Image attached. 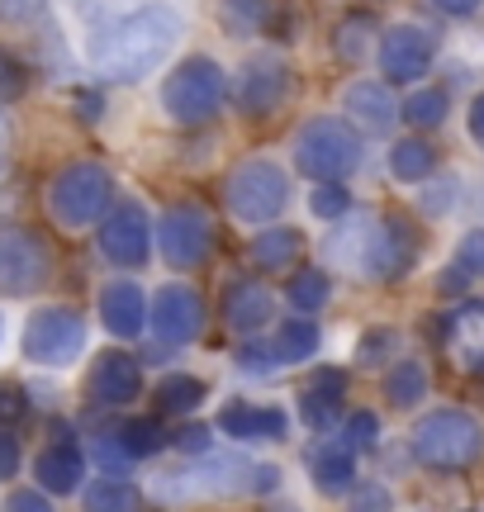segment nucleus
Instances as JSON below:
<instances>
[{"instance_id": "1", "label": "nucleus", "mask_w": 484, "mask_h": 512, "mask_svg": "<svg viewBox=\"0 0 484 512\" xmlns=\"http://www.w3.org/2000/svg\"><path fill=\"white\" fill-rule=\"evenodd\" d=\"M181 34H186V19L176 5H162V0L124 5L91 24L86 62L114 86H138L167 67V57L181 48Z\"/></svg>"}, {"instance_id": "2", "label": "nucleus", "mask_w": 484, "mask_h": 512, "mask_svg": "<svg viewBox=\"0 0 484 512\" xmlns=\"http://www.w3.org/2000/svg\"><path fill=\"white\" fill-rule=\"evenodd\" d=\"M323 256L361 280H399L418 261V233L399 214H342L323 242Z\"/></svg>"}, {"instance_id": "3", "label": "nucleus", "mask_w": 484, "mask_h": 512, "mask_svg": "<svg viewBox=\"0 0 484 512\" xmlns=\"http://www.w3.org/2000/svg\"><path fill=\"white\" fill-rule=\"evenodd\" d=\"M114 195V176L105 162H67L53 171V181L43 190V204H48V219L62 228V233H86L105 219Z\"/></svg>"}, {"instance_id": "4", "label": "nucleus", "mask_w": 484, "mask_h": 512, "mask_svg": "<svg viewBox=\"0 0 484 512\" xmlns=\"http://www.w3.org/2000/svg\"><path fill=\"white\" fill-rule=\"evenodd\" d=\"M413 456H418V465L442 470V475L470 470L484 456L480 418H470L466 408H437V413H428L413 427Z\"/></svg>"}, {"instance_id": "5", "label": "nucleus", "mask_w": 484, "mask_h": 512, "mask_svg": "<svg viewBox=\"0 0 484 512\" xmlns=\"http://www.w3.org/2000/svg\"><path fill=\"white\" fill-rule=\"evenodd\" d=\"M252 460L238 456V451H228V456H190V465L181 470H162V475L152 479V498H162V503H186V498H224V494H238L252 484Z\"/></svg>"}, {"instance_id": "6", "label": "nucleus", "mask_w": 484, "mask_h": 512, "mask_svg": "<svg viewBox=\"0 0 484 512\" xmlns=\"http://www.w3.org/2000/svg\"><path fill=\"white\" fill-rule=\"evenodd\" d=\"M19 351H24L29 366L67 370L86 351V318L76 309H67V304H43V309H34L24 318Z\"/></svg>"}, {"instance_id": "7", "label": "nucleus", "mask_w": 484, "mask_h": 512, "mask_svg": "<svg viewBox=\"0 0 484 512\" xmlns=\"http://www.w3.org/2000/svg\"><path fill=\"white\" fill-rule=\"evenodd\" d=\"M224 105V72L214 57H186L176 72L162 81V110L171 124H205Z\"/></svg>"}, {"instance_id": "8", "label": "nucleus", "mask_w": 484, "mask_h": 512, "mask_svg": "<svg viewBox=\"0 0 484 512\" xmlns=\"http://www.w3.org/2000/svg\"><path fill=\"white\" fill-rule=\"evenodd\" d=\"M361 162V138L342 119H309L295 138V166L309 181H347Z\"/></svg>"}, {"instance_id": "9", "label": "nucleus", "mask_w": 484, "mask_h": 512, "mask_svg": "<svg viewBox=\"0 0 484 512\" xmlns=\"http://www.w3.org/2000/svg\"><path fill=\"white\" fill-rule=\"evenodd\" d=\"M285 200H290V181H285V171L276 162L247 157L242 166H233V176H228V209H233L238 223H252V228L276 223Z\"/></svg>"}, {"instance_id": "10", "label": "nucleus", "mask_w": 484, "mask_h": 512, "mask_svg": "<svg viewBox=\"0 0 484 512\" xmlns=\"http://www.w3.org/2000/svg\"><path fill=\"white\" fill-rule=\"evenodd\" d=\"M53 280V247L34 228H0V299H29Z\"/></svg>"}, {"instance_id": "11", "label": "nucleus", "mask_w": 484, "mask_h": 512, "mask_svg": "<svg viewBox=\"0 0 484 512\" xmlns=\"http://www.w3.org/2000/svg\"><path fill=\"white\" fill-rule=\"evenodd\" d=\"M95 228H100V256H105L110 266H119V271L148 266L152 223H148V209L138 200H114Z\"/></svg>"}, {"instance_id": "12", "label": "nucleus", "mask_w": 484, "mask_h": 512, "mask_svg": "<svg viewBox=\"0 0 484 512\" xmlns=\"http://www.w3.org/2000/svg\"><path fill=\"white\" fill-rule=\"evenodd\" d=\"M157 242H162L167 266L190 271V266H205L209 247H214V223L200 204H171L157 223Z\"/></svg>"}, {"instance_id": "13", "label": "nucleus", "mask_w": 484, "mask_h": 512, "mask_svg": "<svg viewBox=\"0 0 484 512\" xmlns=\"http://www.w3.org/2000/svg\"><path fill=\"white\" fill-rule=\"evenodd\" d=\"M148 323L162 347H186L205 328V299L190 290V285H162V290L152 294Z\"/></svg>"}, {"instance_id": "14", "label": "nucleus", "mask_w": 484, "mask_h": 512, "mask_svg": "<svg viewBox=\"0 0 484 512\" xmlns=\"http://www.w3.org/2000/svg\"><path fill=\"white\" fill-rule=\"evenodd\" d=\"M432 57H437V34L423 29V24H394L390 34L380 38V72H385V81H399V86L423 81Z\"/></svg>"}, {"instance_id": "15", "label": "nucleus", "mask_w": 484, "mask_h": 512, "mask_svg": "<svg viewBox=\"0 0 484 512\" xmlns=\"http://www.w3.org/2000/svg\"><path fill=\"white\" fill-rule=\"evenodd\" d=\"M86 394L105 408H124L143 394V366L133 361L129 351H100L86 370Z\"/></svg>"}, {"instance_id": "16", "label": "nucleus", "mask_w": 484, "mask_h": 512, "mask_svg": "<svg viewBox=\"0 0 484 512\" xmlns=\"http://www.w3.org/2000/svg\"><path fill=\"white\" fill-rule=\"evenodd\" d=\"M86 460H91V451H81L72 437L48 441L34 460V484L48 489L53 498L81 494V489H86Z\"/></svg>"}, {"instance_id": "17", "label": "nucleus", "mask_w": 484, "mask_h": 512, "mask_svg": "<svg viewBox=\"0 0 484 512\" xmlns=\"http://www.w3.org/2000/svg\"><path fill=\"white\" fill-rule=\"evenodd\" d=\"M285 95H290V67L280 62V57H252L247 62V72H242V110L247 114H276L285 105Z\"/></svg>"}, {"instance_id": "18", "label": "nucleus", "mask_w": 484, "mask_h": 512, "mask_svg": "<svg viewBox=\"0 0 484 512\" xmlns=\"http://www.w3.org/2000/svg\"><path fill=\"white\" fill-rule=\"evenodd\" d=\"M100 323H105L110 337L133 342L138 332L148 328V294L138 290L133 280H110V285L100 290Z\"/></svg>"}, {"instance_id": "19", "label": "nucleus", "mask_w": 484, "mask_h": 512, "mask_svg": "<svg viewBox=\"0 0 484 512\" xmlns=\"http://www.w3.org/2000/svg\"><path fill=\"white\" fill-rule=\"evenodd\" d=\"M447 347L461 370L484 375V299L456 304V313L447 318Z\"/></svg>"}, {"instance_id": "20", "label": "nucleus", "mask_w": 484, "mask_h": 512, "mask_svg": "<svg viewBox=\"0 0 484 512\" xmlns=\"http://www.w3.org/2000/svg\"><path fill=\"white\" fill-rule=\"evenodd\" d=\"M271 309H276V299H271V290L261 285V280H233L224 294V323L238 337H252V332H261L266 323H271Z\"/></svg>"}, {"instance_id": "21", "label": "nucleus", "mask_w": 484, "mask_h": 512, "mask_svg": "<svg viewBox=\"0 0 484 512\" xmlns=\"http://www.w3.org/2000/svg\"><path fill=\"white\" fill-rule=\"evenodd\" d=\"M224 437L233 441H280L290 432V418L280 408H257V403H224L219 413Z\"/></svg>"}, {"instance_id": "22", "label": "nucleus", "mask_w": 484, "mask_h": 512, "mask_svg": "<svg viewBox=\"0 0 484 512\" xmlns=\"http://www.w3.org/2000/svg\"><path fill=\"white\" fill-rule=\"evenodd\" d=\"M342 110L352 114L356 124L366 128V133H390L394 119H399V105H394V95L380 86V81H352L347 95H342Z\"/></svg>"}, {"instance_id": "23", "label": "nucleus", "mask_w": 484, "mask_h": 512, "mask_svg": "<svg viewBox=\"0 0 484 512\" xmlns=\"http://www.w3.org/2000/svg\"><path fill=\"white\" fill-rule=\"evenodd\" d=\"M342 394H347V375H342V370H318L314 384L299 394V418L309 422L314 432H328V427H337Z\"/></svg>"}, {"instance_id": "24", "label": "nucleus", "mask_w": 484, "mask_h": 512, "mask_svg": "<svg viewBox=\"0 0 484 512\" xmlns=\"http://www.w3.org/2000/svg\"><path fill=\"white\" fill-rule=\"evenodd\" d=\"M309 475L323 494H347L356 484V451L337 437L333 446H314L309 451Z\"/></svg>"}, {"instance_id": "25", "label": "nucleus", "mask_w": 484, "mask_h": 512, "mask_svg": "<svg viewBox=\"0 0 484 512\" xmlns=\"http://www.w3.org/2000/svg\"><path fill=\"white\" fill-rule=\"evenodd\" d=\"M205 394H209L205 380H195L186 370H171L152 389V408H157V418H186V413H195L205 403Z\"/></svg>"}, {"instance_id": "26", "label": "nucleus", "mask_w": 484, "mask_h": 512, "mask_svg": "<svg viewBox=\"0 0 484 512\" xmlns=\"http://www.w3.org/2000/svg\"><path fill=\"white\" fill-rule=\"evenodd\" d=\"M304 252V238H299L295 228H261L257 238H252V261H257L261 271H290Z\"/></svg>"}, {"instance_id": "27", "label": "nucleus", "mask_w": 484, "mask_h": 512, "mask_svg": "<svg viewBox=\"0 0 484 512\" xmlns=\"http://www.w3.org/2000/svg\"><path fill=\"white\" fill-rule=\"evenodd\" d=\"M390 171L404 185L428 181L432 171H437V147L423 143V138H404V143H394L390 147Z\"/></svg>"}, {"instance_id": "28", "label": "nucleus", "mask_w": 484, "mask_h": 512, "mask_svg": "<svg viewBox=\"0 0 484 512\" xmlns=\"http://www.w3.org/2000/svg\"><path fill=\"white\" fill-rule=\"evenodd\" d=\"M81 503L91 512H129L143 503V494H138V484H129L124 475H105L81 489Z\"/></svg>"}, {"instance_id": "29", "label": "nucleus", "mask_w": 484, "mask_h": 512, "mask_svg": "<svg viewBox=\"0 0 484 512\" xmlns=\"http://www.w3.org/2000/svg\"><path fill=\"white\" fill-rule=\"evenodd\" d=\"M318 342H323V337H318V328L309 318H290V323L276 328V342H271V347H276L280 366H299V361H309L318 351Z\"/></svg>"}, {"instance_id": "30", "label": "nucleus", "mask_w": 484, "mask_h": 512, "mask_svg": "<svg viewBox=\"0 0 484 512\" xmlns=\"http://www.w3.org/2000/svg\"><path fill=\"white\" fill-rule=\"evenodd\" d=\"M385 399L394 408H418V403L428 399V370L418 366V361H399V366L385 375Z\"/></svg>"}, {"instance_id": "31", "label": "nucleus", "mask_w": 484, "mask_h": 512, "mask_svg": "<svg viewBox=\"0 0 484 512\" xmlns=\"http://www.w3.org/2000/svg\"><path fill=\"white\" fill-rule=\"evenodd\" d=\"M328 294H333V280H328V271L304 266V271L290 275V290H285V299L295 304V313H318L323 304H328Z\"/></svg>"}, {"instance_id": "32", "label": "nucleus", "mask_w": 484, "mask_h": 512, "mask_svg": "<svg viewBox=\"0 0 484 512\" xmlns=\"http://www.w3.org/2000/svg\"><path fill=\"white\" fill-rule=\"evenodd\" d=\"M219 19L233 38H252L271 19V0H219Z\"/></svg>"}, {"instance_id": "33", "label": "nucleus", "mask_w": 484, "mask_h": 512, "mask_svg": "<svg viewBox=\"0 0 484 512\" xmlns=\"http://www.w3.org/2000/svg\"><path fill=\"white\" fill-rule=\"evenodd\" d=\"M119 432V441L129 446V456L133 460H152V456H162L167 451V432H162V422L157 418H129V422H119L114 427Z\"/></svg>"}, {"instance_id": "34", "label": "nucleus", "mask_w": 484, "mask_h": 512, "mask_svg": "<svg viewBox=\"0 0 484 512\" xmlns=\"http://www.w3.org/2000/svg\"><path fill=\"white\" fill-rule=\"evenodd\" d=\"M91 460L95 465H100V470H105V475H129L133 465H138V460L129 456V446H124V441H119V432H95L91 437Z\"/></svg>"}, {"instance_id": "35", "label": "nucleus", "mask_w": 484, "mask_h": 512, "mask_svg": "<svg viewBox=\"0 0 484 512\" xmlns=\"http://www.w3.org/2000/svg\"><path fill=\"white\" fill-rule=\"evenodd\" d=\"M447 110H451L447 91H413L409 105H404V119H409L413 128H437L447 119Z\"/></svg>"}, {"instance_id": "36", "label": "nucleus", "mask_w": 484, "mask_h": 512, "mask_svg": "<svg viewBox=\"0 0 484 512\" xmlns=\"http://www.w3.org/2000/svg\"><path fill=\"white\" fill-rule=\"evenodd\" d=\"M309 209H314V219L337 223L342 214H352V190L342 181H323L314 195H309Z\"/></svg>"}, {"instance_id": "37", "label": "nucleus", "mask_w": 484, "mask_h": 512, "mask_svg": "<svg viewBox=\"0 0 484 512\" xmlns=\"http://www.w3.org/2000/svg\"><path fill=\"white\" fill-rule=\"evenodd\" d=\"M375 24L366 15H352L342 29H337V57H347V62H361V53H366V43H371Z\"/></svg>"}, {"instance_id": "38", "label": "nucleus", "mask_w": 484, "mask_h": 512, "mask_svg": "<svg viewBox=\"0 0 484 512\" xmlns=\"http://www.w3.org/2000/svg\"><path fill=\"white\" fill-rule=\"evenodd\" d=\"M342 441L352 446L356 456H361V451H371L375 441H380V418H375L371 408H361V413H352V418L342 422Z\"/></svg>"}, {"instance_id": "39", "label": "nucleus", "mask_w": 484, "mask_h": 512, "mask_svg": "<svg viewBox=\"0 0 484 512\" xmlns=\"http://www.w3.org/2000/svg\"><path fill=\"white\" fill-rule=\"evenodd\" d=\"M29 413H34L29 389H24L19 380H0V427H19Z\"/></svg>"}, {"instance_id": "40", "label": "nucleus", "mask_w": 484, "mask_h": 512, "mask_svg": "<svg viewBox=\"0 0 484 512\" xmlns=\"http://www.w3.org/2000/svg\"><path fill=\"white\" fill-rule=\"evenodd\" d=\"M48 15V0H0V29H29Z\"/></svg>"}, {"instance_id": "41", "label": "nucleus", "mask_w": 484, "mask_h": 512, "mask_svg": "<svg viewBox=\"0 0 484 512\" xmlns=\"http://www.w3.org/2000/svg\"><path fill=\"white\" fill-rule=\"evenodd\" d=\"M394 342H399V332L394 328H371L366 337H361V347H356V366H375V361H385L394 351Z\"/></svg>"}, {"instance_id": "42", "label": "nucleus", "mask_w": 484, "mask_h": 512, "mask_svg": "<svg viewBox=\"0 0 484 512\" xmlns=\"http://www.w3.org/2000/svg\"><path fill=\"white\" fill-rule=\"evenodd\" d=\"M24 86H29V72H24V62L0 48V105H5V100H19V95H24Z\"/></svg>"}, {"instance_id": "43", "label": "nucleus", "mask_w": 484, "mask_h": 512, "mask_svg": "<svg viewBox=\"0 0 484 512\" xmlns=\"http://www.w3.org/2000/svg\"><path fill=\"white\" fill-rule=\"evenodd\" d=\"M19 470H24V446H19L15 427H0V484H10Z\"/></svg>"}, {"instance_id": "44", "label": "nucleus", "mask_w": 484, "mask_h": 512, "mask_svg": "<svg viewBox=\"0 0 484 512\" xmlns=\"http://www.w3.org/2000/svg\"><path fill=\"white\" fill-rule=\"evenodd\" d=\"M456 200H461V181H456V176H442V181H432V190L423 195V209H428V214H447V209H456Z\"/></svg>"}, {"instance_id": "45", "label": "nucleus", "mask_w": 484, "mask_h": 512, "mask_svg": "<svg viewBox=\"0 0 484 512\" xmlns=\"http://www.w3.org/2000/svg\"><path fill=\"white\" fill-rule=\"evenodd\" d=\"M456 266L470 275H484V228H470L461 247H456Z\"/></svg>"}, {"instance_id": "46", "label": "nucleus", "mask_w": 484, "mask_h": 512, "mask_svg": "<svg viewBox=\"0 0 484 512\" xmlns=\"http://www.w3.org/2000/svg\"><path fill=\"white\" fill-rule=\"evenodd\" d=\"M5 508L10 512H48L53 508V494H48V489H10V494H5Z\"/></svg>"}, {"instance_id": "47", "label": "nucleus", "mask_w": 484, "mask_h": 512, "mask_svg": "<svg viewBox=\"0 0 484 512\" xmlns=\"http://www.w3.org/2000/svg\"><path fill=\"white\" fill-rule=\"evenodd\" d=\"M209 441H214V432H209V427H200V422H190V427H181V432H176V451H181V456H205Z\"/></svg>"}, {"instance_id": "48", "label": "nucleus", "mask_w": 484, "mask_h": 512, "mask_svg": "<svg viewBox=\"0 0 484 512\" xmlns=\"http://www.w3.org/2000/svg\"><path fill=\"white\" fill-rule=\"evenodd\" d=\"M238 366L247 370V375H271V370L280 366V356H276V347H242L238 351Z\"/></svg>"}, {"instance_id": "49", "label": "nucleus", "mask_w": 484, "mask_h": 512, "mask_svg": "<svg viewBox=\"0 0 484 512\" xmlns=\"http://www.w3.org/2000/svg\"><path fill=\"white\" fill-rule=\"evenodd\" d=\"M10 171H15V124L0 110V185L10 181Z\"/></svg>"}, {"instance_id": "50", "label": "nucleus", "mask_w": 484, "mask_h": 512, "mask_svg": "<svg viewBox=\"0 0 484 512\" xmlns=\"http://www.w3.org/2000/svg\"><path fill=\"white\" fill-rule=\"evenodd\" d=\"M276 484H280V470H276V465H257V470H252V494H271Z\"/></svg>"}, {"instance_id": "51", "label": "nucleus", "mask_w": 484, "mask_h": 512, "mask_svg": "<svg viewBox=\"0 0 484 512\" xmlns=\"http://www.w3.org/2000/svg\"><path fill=\"white\" fill-rule=\"evenodd\" d=\"M442 15H451V19H466V15H475L480 10V0H432Z\"/></svg>"}, {"instance_id": "52", "label": "nucleus", "mask_w": 484, "mask_h": 512, "mask_svg": "<svg viewBox=\"0 0 484 512\" xmlns=\"http://www.w3.org/2000/svg\"><path fill=\"white\" fill-rule=\"evenodd\" d=\"M466 128H470V138L484 147V95H475V105H470V114H466Z\"/></svg>"}, {"instance_id": "53", "label": "nucleus", "mask_w": 484, "mask_h": 512, "mask_svg": "<svg viewBox=\"0 0 484 512\" xmlns=\"http://www.w3.org/2000/svg\"><path fill=\"white\" fill-rule=\"evenodd\" d=\"M466 280H475V275L456 266V271H442V280H437V290H442V294H456L461 285H466Z\"/></svg>"}, {"instance_id": "54", "label": "nucleus", "mask_w": 484, "mask_h": 512, "mask_svg": "<svg viewBox=\"0 0 484 512\" xmlns=\"http://www.w3.org/2000/svg\"><path fill=\"white\" fill-rule=\"evenodd\" d=\"M356 508H390V494H385V489H375V494H361V498H356Z\"/></svg>"}, {"instance_id": "55", "label": "nucleus", "mask_w": 484, "mask_h": 512, "mask_svg": "<svg viewBox=\"0 0 484 512\" xmlns=\"http://www.w3.org/2000/svg\"><path fill=\"white\" fill-rule=\"evenodd\" d=\"M0 347H5V313H0Z\"/></svg>"}]
</instances>
